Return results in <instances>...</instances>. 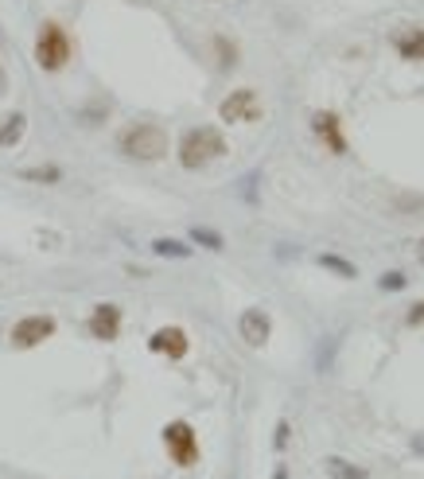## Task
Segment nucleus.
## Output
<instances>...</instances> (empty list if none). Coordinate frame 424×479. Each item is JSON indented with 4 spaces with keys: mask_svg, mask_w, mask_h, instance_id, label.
I'll return each instance as SVG.
<instances>
[{
    "mask_svg": "<svg viewBox=\"0 0 424 479\" xmlns=\"http://www.w3.org/2000/svg\"><path fill=\"white\" fill-rule=\"evenodd\" d=\"M218 156H226V136H222L215 125H195L179 136V164L187 172H199V168L215 164Z\"/></svg>",
    "mask_w": 424,
    "mask_h": 479,
    "instance_id": "nucleus-1",
    "label": "nucleus"
},
{
    "mask_svg": "<svg viewBox=\"0 0 424 479\" xmlns=\"http://www.w3.org/2000/svg\"><path fill=\"white\" fill-rule=\"evenodd\" d=\"M121 156L125 160H136V164H156V160L167 156V133L164 125H152V121H141V125H129L121 133Z\"/></svg>",
    "mask_w": 424,
    "mask_h": 479,
    "instance_id": "nucleus-2",
    "label": "nucleus"
},
{
    "mask_svg": "<svg viewBox=\"0 0 424 479\" xmlns=\"http://www.w3.org/2000/svg\"><path fill=\"white\" fill-rule=\"evenodd\" d=\"M164 449L167 456H172V464L175 467H195L199 464V433H195V425L191 421H167L164 425Z\"/></svg>",
    "mask_w": 424,
    "mask_h": 479,
    "instance_id": "nucleus-3",
    "label": "nucleus"
},
{
    "mask_svg": "<svg viewBox=\"0 0 424 479\" xmlns=\"http://www.w3.org/2000/svg\"><path fill=\"white\" fill-rule=\"evenodd\" d=\"M36 62L47 74H55V70H62L70 62V39H67V31H62L59 24H44V31H39V39H36Z\"/></svg>",
    "mask_w": 424,
    "mask_h": 479,
    "instance_id": "nucleus-4",
    "label": "nucleus"
},
{
    "mask_svg": "<svg viewBox=\"0 0 424 479\" xmlns=\"http://www.w3.org/2000/svg\"><path fill=\"white\" fill-rule=\"evenodd\" d=\"M218 117L226 125H246V121H257L261 117V98H257V90H234V94H226L218 105Z\"/></svg>",
    "mask_w": 424,
    "mask_h": 479,
    "instance_id": "nucleus-5",
    "label": "nucleus"
},
{
    "mask_svg": "<svg viewBox=\"0 0 424 479\" xmlns=\"http://www.w3.org/2000/svg\"><path fill=\"white\" fill-rule=\"evenodd\" d=\"M51 335H55V319L51 316H24V319H16V327H12V347L31 351V347L47 343Z\"/></svg>",
    "mask_w": 424,
    "mask_h": 479,
    "instance_id": "nucleus-6",
    "label": "nucleus"
},
{
    "mask_svg": "<svg viewBox=\"0 0 424 479\" xmlns=\"http://www.w3.org/2000/svg\"><path fill=\"white\" fill-rule=\"evenodd\" d=\"M312 133H315V136H320V141L327 145V153L347 156V136H343V125H338V117H335L331 110L312 113Z\"/></svg>",
    "mask_w": 424,
    "mask_h": 479,
    "instance_id": "nucleus-7",
    "label": "nucleus"
},
{
    "mask_svg": "<svg viewBox=\"0 0 424 479\" xmlns=\"http://www.w3.org/2000/svg\"><path fill=\"white\" fill-rule=\"evenodd\" d=\"M90 335L102 343H113L121 335V308L118 304H98L90 312Z\"/></svg>",
    "mask_w": 424,
    "mask_h": 479,
    "instance_id": "nucleus-8",
    "label": "nucleus"
},
{
    "mask_svg": "<svg viewBox=\"0 0 424 479\" xmlns=\"http://www.w3.org/2000/svg\"><path fill=\"white\" fill-rule=\"evenodd\" d=\"M148 347H152L156 355H164V359H183L191 351V339H187L183 327H160V332H152Z\"/></svg>",
    "mask_w": 424,
    "mask_h": 479,
    "instance_id": "nucleus-9",
    "label": "nucleus"
},
{
    "mask_svg": "<svg viewBox=\"0 0 424 479\" xmlns=\"http://www.w3.org/2000/svg\"><path fill=\"white\" fill-rule=\"evenodd\" d=\"M238 332H241V339H246L249 347H265L269 343V335H273V324H269V316H265L261 308H249V312H241V319H238Z\"/></svg>",
    "mask_w": 424,
    "mask_h": 479,
    "instance_id": "nucleus-10",
    "label": "nucleus"
},
{
    "mask_svg": "<svg viewBox=\"0 0 424 479\" xmlns=\"http://www.w3.org/2000/svg\"><path fill=\"white\" fill-rule=\"evenodd\" d=\"M394 47L401 51V59L420 62L424 59V31L420 28H401L397 36H394Z\"/></svg>",
    "mask_w": 424,
    "mask_h": 479,
    "instance_id": "nucleus-11",
    "label": "nucleus"
},
{
    "mask_svg": "<svg viewBox=\"0 0 424 479\" xmlns=\"http://www.w3.org/2000/svg\"><path fill=\"white\" fill-rule=\"evenodd\" d=\"M28 129V117L24 113H8L4 121H0V148H16L20 136Z\"/></svg>",
    "mask_w": 424,
    "mask_h": 479,
    "instance_id": "nucleus-12",
    "label": "nucleus"
},
{
    "mask_svg": "<svg viewBox=\"0 0 424 479\" xmlns=\"http://www.w3.org/2000/svg\"><path fill=\"white\" fill-rule=\"evenodd\" d=\"M323 467H327V475H335V479H366V467L343 460V456H327Z\"/></svg>",
    "mask_w": 424,
    "mask_h": 479,
    "instance_id": "nucleus-13",
    "label": "nucleus"
},
{
    "mask_svg": "<svg viewBox=\"0 0 424 479\" xmlns=\"http://www.w3.org/2000/svg\"><path fill=\"white\" fill-rule=\"evenodd\" d=\"M20 176H24L28 184H47V187H55L59 179H62V168H55V164H39V168H24Z\"/></svg>",
    "mask_w": 424,
    "mask_h": 479,
    "instance_id": "nucleus-14",
    "label": "nucleus"
},
{
    "mask_svg": "<svg viewBox=\"0 0 424 479\" xmlns=\"http://www.w3.org/2000/svg\"><path fill=\"white\" fill-rule=\"evenodd\" d=\"M152 253L183 261V258H191V246H187V242H175V238H156V242H152Z\"/></svg>",
    "mask_w": 424,
    "mask_h": 479,
    "instance_id": "nucleus-15",
    "label": "nucleus"
},
{
    "mask_svg": "<svg viewBox=\"0 0 424 479\" xmlns=\"http://www.w3.org/2000/svg\"><path fill=\"white\" fill-rule=\"evenodd\" d=\"M191 242L203 246V250H226V238H222L218 230H210V227H191Z\"/></svg>",
    "mask_w": 424,
    "mask_h": 479,
    "instance_id": "nucleus-16",
    "label": "nucleus"
},
{
    "mask_svg": "<svg viewBox=\"0 0 424 479\" xmlns=\"http://www.w3.org/2000/svg\"><path fill=\"white\" fill-rule=\"evenodd\" d=\"M320 265H323V269H331V273H338V277H347V281H351V277L358 273L351 261H347V258H335V253H320Z\"/></svg>",
    "mask_w": 424,
    "mask_h": 479,
    "instance_id": "nucleus-17",
    "label": "nucleus"
},
{
    "mask_svg": "<svg viewBox=\"0 0 424 479\" xmlns=\"http://www.w3.org/2000/svg\"><path fill=\"white\" fill-rule=\"evenodd\" d=\"M215 51H218V67H234L238 62V51L230 47V39H215Z\"/></svg>",
    "mask_w": 424,
    "mask_h": 479,
    "instance_id": "nucleus-18",
    "label": "nucleus"
},
{
    "mask_svg": "<svg viewBox=\"0 0 424 479\" xmlns=\"http://www.w3.org/2000/svg\"><path fill=\"white\" fill-rule=\"evenodd\" d=\"M378 285H381V289H386V293H401V289H405V285H409V277H405V273H386Z\"/></svg>",
    "mask_w": 424,
    "mask_h": 479,
    "instance_id": "nucleus-19",
    "label": "nucleus"
},
{
    "mask_svg": "<svg viewBox=\"0 0 424 479\" xmlns=\"http://www.w3.org/2000/svg\"><path fill=\"white\" fill-rule=\"evenodd\" d=\"M289 441H292V425H289V421H277V436H273V449L284 452V449H289Z\"/></svg>",
    "mask_w": 424,
    "mask_h": 479,
    "instance_id": "nucleus-20",
    "label": "nucleus"
},
{
    "mask_svg": "<svg viewBox=\"0 0 424 479\" xmlns=\"http://www.w3.org/2000/svg\"><path fill=\"white\" fill-rule=\"evenodd\" d=\"M405 319H409V327H420V324H424V301H420V304H412Z\"/></svg>",
    "mask_w": 424,
    "mask_h": 479,
    "instance_id": "nucleus-21",
    "label": "nucleus"
},
{
    "mask_svg": "<svg viewBox=\"0 0 424 479\" xmlns=\"http://www.w3.org/2000/svg\"><path fill=\"white\" fill-rule=\"evenodd\" d=\"M273 479H289V472H284V464L277 467V475H273Z\"/></svg>",
    "mask_w": 424,
    "mask_h": 479,
    "instance_id": "nucleus-22",
    "label": "nucleus"
},
{
    "mask_svg": "<svg viewBox=\"0 0 424 479\" xmlns=\"http://www.w3.org/2000/svg\"><path fill=\"white\" fill-rule=\"evenodd\" d=\"M417 258H420V261H424V238H420V242H417Z\"/></svg>",
    "mask_w": 424,
    "mask_h": 479,
    "instance_id": "nucleus-23",
    "label": "nucleus"
}]
</instances>
